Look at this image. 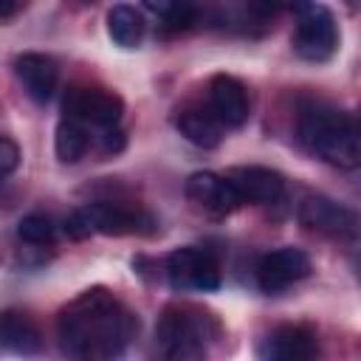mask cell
I'll return each mask as SVG.
<instances>
[{"label":"cell","instance_id":"1","mask_svg":"<svg viewBox=\"0 0 361 361\" xmlns=\"http://www.w3.org/2000/svg\"><path fill=\"white\" fill-rule=\"evenodd\" d=\"M135 327V316L107 288L79 293L56 319L59 347L71 361H118Z\"/></svg>","mask_w":361,"mask_h":361},{"label":"cell","instance_id":"2","mask_svg":"<svg viewBox=\"0 0 361 361\" xmlns=\"http://www.w3.org/2000/svg\"><path fill=\"white\" fill-rule=\"evenodd\" d=\"M299 138L313 155L338 169H355L361 161L355 116L336 104L316 102L305 107L299 118Z\"/></svg>","mask_w":361,"mask_h":361},{"label":"cell","instance_id":"3","mask_svg":"<svg viewBox=\"0 0 361 361\" xmlns=\"http://www.w3.org/2000/svg\"><path fill=\"white\" fill-rule=\"evenodd\" d=\"M65 121H73L79 127L90 130H113L124 116V102L118 93L107 87H90V85H73L68 87L62 99Z\"/></svg>","mask_w":361,"mask_h":361},{"label":"cell","instance_id":"4","mask_svg":"<svg viewBox=\"0 0 361 361\" xmlns=\"http://www.w3.org/2000/svg\"><path fill=\"white\" fill-rule=\"evenodd\" d=\"M338 48V25L327 6L305 3L296 6L293 51L305 62H327Z\"/></svg>","mask_w":361,"mask_h":361},{"label":"cell","instance_id":"5","mask_svg":"<svg viewBox=\"0 0 361 361\" xmlns=\"http://www.w3.org/2000/svg\"><path fill=\"white\" fill-rule=\"evenodd\" d=\"M158 338L166 361H206V327L189 310L169 307L158 322Z\"/></svg>","mask_w":361,"mask_h":361},{"label":"cell","instance_id":"6","mask_svg":"<svg viewBox=\"0 0 361 361\" xmlns=\"http://www.w3.org/2000/svg\"><path fill=\"white\" fill-rule=\"evenodd\" d=\"M82 214L93 234L107 237H124V234H149L155 231L152 214H147L138 206L118 203V200H96L82 206Z\"/></svg>","mask_w":361,"mask_h":361},{"label":"cell","instance_id":"7","mask_svg":"<svg viewBox=\"0 0 361 361\" xmlns=\"http://www.w3.org/2000/svg\"><path fill=\"white\" fill-rule=\"evenodd\" d=\"M166 276L175 290H214L220 288V268L203 248H175L166 257Z\"/></svg>","mask_w":361,"mask_h":361},{"label":"cell","instance_id":"8","mask_svg":"<svg viewBox=\"0 0 361 361\" xmlns=\"http://www.w3.org/2000/svg\"><path fill=\"white\" fill-rule=\"evenodd\" d=\"M299 223L305 228H310L316 234H324V237H333V240H350L358 231L355 214L347 206H341V203H336L324 195H310V197L302 200Z\"/></svg>","mask_w":361,"mask_h":361},{"label":"cell","instance_id":"9","mask_svg":"<svg viewBox=\"0 0 361 361\" xmlns=\"http://www.w3.org/2000/svg\"><path fill=\"white\" fill-rule=\"evenodd\" d=\"M307 274H310V257L302 248L282 245V248H276L259 259L257 285L265 293H279V290L296 285L299 279H305Z\"/></svg>","mask_w":361,"mask_h":361},{"label":"cell","instance_id":"10","mask_svg":"<svg viewBox=\"0 0 361 361\" xmlns=\"http://www.w3.org/2000/svg\"><path fill=\"white\" fill-rule=\"evenodd\" d=\"M262 361H316L319 338L307 324H279L259 344Z\"/></svg>","mask_w":361,"mask_h":361},{"label":"cell","instance_id":"11","mask_svg":"<svg viewBox=\"0 0 361 361\" xmlns=\"http://www.w3.org/2000/svg\"><path fill=\"white\" fill-rule=\"evenodd\" d=\"M209 113L223 127H243L251 116L245 85L231 73H217L209 82Z\"/></svg>","mask_w":361,"mask_h":361},{"label":"cell","instance_id":"12","mask_svg":"<svg viewBox=\"0 0 361 361\" xmlns=\"http://www.w3.org/2000/svg\"><path fill=\"white\" fill-rule=\"evenodd\" d=\"M240 203H276L285 195V178L268 166H234L223 175Z\"/></svg>","mask_w":361,"mask_h":361},{"label":"cell","instance_id":"13","mask_svg":"<svg viewBox=\"0 0 361 361\" xmlns=\"http://www.w3.org/2000/svg\"><path fill=\"white\" fill-rule=\"evenodd\" d=\"M186 197L192 203H197L200 209L212 212V214H231L234 209H240V197L231 189V183L223 175L214 172H195L186 178Z\"/></svg>","mask_w":361,"mask_h":361},{"label":"cell","instance_id":"14","mask_svg":"<svg viewBox=\"0 0 361 361\" xmlns=\"http://www.w3.org/2000/svg\"><path fill=\"white\" fill-rule=\"evenodd\" d=\"M14 73L20 79V85L25 87V93L45 104L54 90H56V82H59V68L51 56L45 54H37V51H28V54H20L14 59Z\"/></svg>","mask_w":361,"mask_h":361},{"label":"cell","instance_id":"15","mask_svg":"<svg viewBox=\"0 0 361 361\" xmlns=\"http://www.w3.org/2000/svg\"><path fill=\"white\" fill-rule=\"evenodd\" d=\"M0 347L17 355H34L42 350V333L25 310L8 307L0 313Z\"/></svg>","mask_w":361,"mask_h":361},{"label":"cell","instance_id":"16","mask_svg":"<svg viewBox=\"0 0 361 361\" xmlns=\"http://www.w3.org/2000/svg\"><path fill=\"white\" fill-rule=\"evenodd\" d=\"M175 127L189 144L203 149L217 147L223 138V124L209 110H200V107H180L175 113Z\"/></svg>","mask_w":361,"mask_h":361},{"label":"cell","instance_id":"17","mask_svg":"<svg viewBox=\"0 0 361 361\" xmlns=\"http://www.w3.org/2000/svg\"><path fill=\"white\" fill-rule=\"evenodd\" d=\"M144 28H147L144 14H141V8H135V6L118 3V6H113V8L107 11V34H110L113 42L121 45V48H135V45H141Z\"/></svg>","mask_w":361,"mask_h":361},{"label":"cell","instance_id":"18","mask_svg":"<svg viewBox=\"0 0 361 361\" xmlns=\"http://www.w3.org/2000/svg\"><path fill=\"white\" fill-rule=\"evenodd\" d=\"M90 147V133L73 121H59L56 127V138H54V149H56V158L62 164H76L79 158H85Z\"/></svg>","mask_w":361,"mask_h":361},{"label":"cell","instance_id":"19","mask_svg":"<svg viewBox=\"0 0 361 361\" xmlns=\"http://www.w3.org/2000/svg\"><path fill=\"white\" fill-rule=\"evenodd\" d=\"M147 11H155L161 17V28L164 31H186L197 23V8L186 6V3H147Z\"/></svg>","mask_w":361,"mask_h":361},{"label":"cell","instance_id":"20","mask_svg":"<svg viewBox=\"0 0 361 361\" xmlns=\"http://www.w3.org/2000/svg\"><path fill=\"white\" fill-rule=\"evenodd\" d=\"M54 234H56V228H54L51 217H45V214H25L17 226V237L28 245H51Z\"/></svg>","mask_w":361,"mask_h":361},{"label":"cell","instance_id":"21","mask_svg":"<svg viewBox=\"0 0 361 361\" xmlns=\"http://www.w3.org/2000/svg\"><path fill=\"white\" fill-rule=\"evenodd\" d=\"M17 164H20V147H17L8 135L0 133V175L14 172Z\"/></svg>","mask_w":361,"mask_h":361},{"label":"cell","instance_id":"22","mask_svg":"<svg viewBox=\"0 0 361 361\" xmlns=\"http://www.w3.org/2000/svg\"><path fill=\"white\" fill-rule=\"evenodd\" d=\"M17 11H20V6H17V3H11V0H0V20L14 17Z\"/></svg>","mask_w":361,"mask_h":361}]
</instances>
